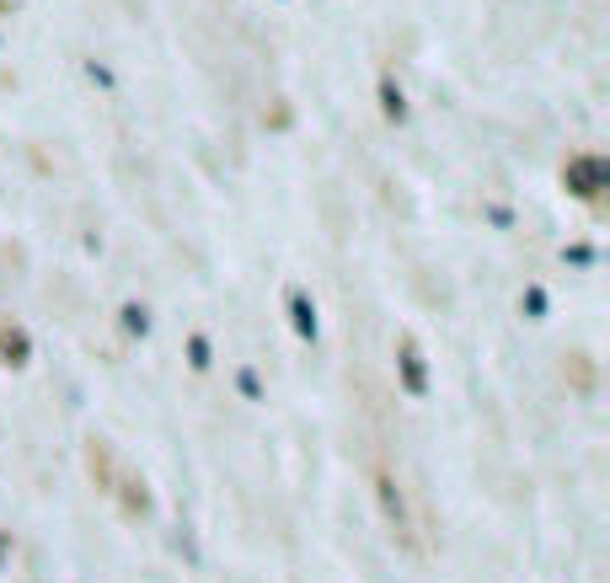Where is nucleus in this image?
Segmentation results:
<instances>
[{
  "mask_svg": "<svg viewBox=\"0 0 610 583\" xmlns=\"http://www.w3.org/2000/svg\"><path fill=\"white\" fill-rule=\"evenodd\" d=\"M563 182H568V193H578V199H600L610 188V161L606 156H573Z\"/></svg>",
  "mask_w": 610,
  "mask_h": 583,
  "instance_id": "nucleus-1",
  "label": "nucleus"
},
{
  "mask_svg": "<svg viewBox=\"0 0 610 583\" xmlns=\"http://www.w3.org/2000/svg\"><path fill=\"white\" fill-rule=\"evenodd\" d=\"M380 113H386V119H391V124H402V119H407V102H402V86L391 81V76H386V81H380Z\"/></svg>",
  "mask_w": 610,
  "mask_h": 583,
  "instance_id": "nucleus-4",
  "label": "nucleus"
},
{
  "mask_svg": "<svg viewBox=\"0 0 610 583\" xmlns=\"http://www.w3.org/2000/svg\"><path fill=\"white\" fill-rule=\"evenodd\" d=\"M86 81H97V86H113V70H108V65H97V59H86Z\"/></svg>",
  "mask_w": 610,
  "mask_h": 583,
  "instance_id": "nucleus-10",
  "label": "nucleus"
},
{
  "mask_svg": "<svg viewBox=\"0 0 610 583\" xmlns=\"http://www.w3.org/2000/svg\"><path fill=\"white\" fill-rule=\"evenodd\" d=\"M397 370H402L407 396H429V375H423V359H418V348H412V343L397 354Z\"/></svg>",
  "mask_w": 610,
  "mask_h": 583,
  "instance_id": "nucleus-3",
  "label": "nucleus"
},
{
  "mask_svg": "<svg viewBox=\"0 0 610 583\" xmlns=\"http://www.w3.org/2000/svg\"><path fill=\"white\" fill-rule=\"evenodd\" d=\"M488 220L498 225V231H509V225H514V214H509V209H488Z\"/></svg>",
  "mask_w": 610,
  "mask_h": 583,
  "instance_id": "nucleus-12",
  "label": "nucleus"
},
{
  "mask_svg": "<svg viewBox=\"0 0 610 583\" xmlns=\"http://www.w3.org/2000/svg\"><path fill=\"white\" fill-rule=\"evenodd\" d=\"M119 322H123V333H129V337H151V311H145V305H134V300L119 311Z\"/></svg>",
  "mask_w": 610,
  "mask_h": 583,
  "instance_id": "nucleus-5",
  "label": "nucleus"
},
{
  "mask_svg": "<svg viewBox=\"0 0 610 583\" xmlns=\"http://www.w3.org/2000/svg\"><path fill=\"white\" fill-rule=\"evenodd\" d=\"M380 498H386V508L402 519V498H397V487H391V482H380Z\"/></svg>",
  "mask_w": 610,
  "mask_h": 583,
  "instance_id": "nucleus-11",
  "label": "nucleus"
},
{
  "mask_svg": "<svg viewBox=\"0 0 610 583\" xmlns=\"http://www.w3.org/2000/svg\"><path fill=\"white\" fill-rule=\"evenodd\" d=\"M546 311H552V300H546V290H541V284H525V316H530V322H541Z\"/></svg>",
  "mask_w": 610,
  "mask_h": 583,
  "instance_id": "nucleus-6",
  "label": "nucleus"
},
{
  "mask_svg": "<svg viewBox=\"0 0 610 583\" xmlns=\"http://www.w3.org/2000/svg\"><path fill=\"white\" fill-rule=\"evenodd\" d=\"M236 391H242L246 402H263V380H257V370H236Z\"/></svg>",
  "mask_w": 610,
  "mask_h": 583,
  "instance_id": "nucleus-8",
  "label": "nucleus"
},
{
  "mask_svg": "<svg viewBox=\"0 0 610 583\" xmlns=\"http://www.w3.org/2000/svg\"><path fill=\"white\" fill-rule=\"evenodd\" d=\"M563 262H573V268H595V262H600V251H595V247H563Z\"/></svg>",
  "mask_w": 610,
  "mask_h": 583,
  "instance_id": "nucleus-9",
  "label": "nucleus"
},
{
  "mask_svg": "<svg viewBox=\"0 0 610 583\" xmlns=\"http://www.w3.org/2000/svg\"><path fill=\"white\" fill-rule=\"evenodd\" d=\"M188 365H193V370H209V365H214V348H209V337H193V343H188Z\"/></svg>",
  "mask_w": 610,
  "mask_h": 583,
  "instance_id": "nucleus-7",
  "label": "nucleus"
},
{
  "mask_svg": "<svg viewBox=\"0 0 610 583\" xmlns=\"http://www.w3.org/2000/svg\"><path fill=\"white\" fill-rule=\"evenodd\" d=\"M289 327H295L300 343H317V337H322L317 305H311V294H306V290H289Z\"/></svg>",
  "mask_w": 610,
  "mask_h": 583,
  "instance_id": "nucleus-2",
  "label": "nucleus"
}]
</instances>
